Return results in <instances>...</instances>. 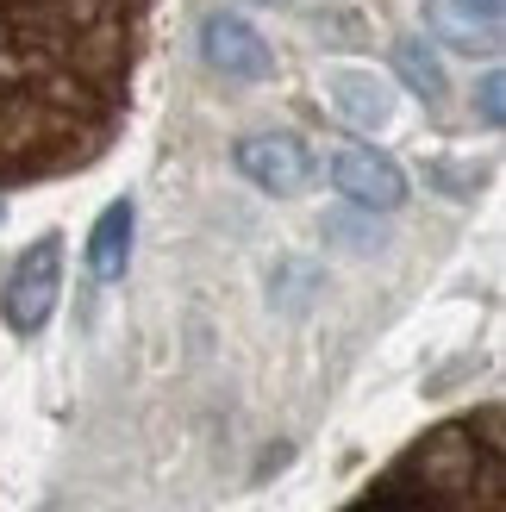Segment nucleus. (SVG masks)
Wrapping results in <instances>:
<instances>
[{
	"label": "nucleus",
	"mask_w": 506,
	"mask_h": 512,
	"mask_svg": "<svg viewBox=\"0 0 506 512\" xmlns=\"http://www.w3.org/2000/svg\"><path fill=\"white\" fill-rule=\"evenodd\" d=\"M57 294H63V238L44 232L13 263L7 294H0V313H7V325L19 331V338H32V331H44V319L57 313Z\"/></svg>",
	"instance_id": "obj_3"
},
{
	"label": "nucleus",
	"mask_w": 506,
	"mask_h": 512,
	"mask_svg": "<svg viewBox=\"0 0 506 512\" xmlns=\"http://www.w3.org/2000/svg\"><path fill=\"white\" fill-rule=\"evenodd\" d=\"M475 100H482V125H488V132H500V119H506V75L488 69V75H482V94H475Z\"/></svg>",
	"instance_id": "obj_12"
},
{
	"label": "nucleus",
	"mask_w": 506,
	"mask_h": 512,
	"mask_svg": "<svg viewBox=\"0 0 506 512\" xmlns=\"http://www.w3.org/2000/svg\"><path fill=\"white\" fill-rule=\"evenodd\" d=\"M132 225H138L132 200H113V207L100 213L94 238H88V269H94V281H119L125 275V263H132Z\"/></svg>",
	"instance_id": "obj_9"
},
{
	"label": "nucleus",
	"mask_w": 506,
	"mask_h": 512,
	"mask_svg": "<svg viewBox=\"0 0 506 512\" xmlns=\"http://www.w3.org/2000/svg\"><path fill=\"white\" fill-rule=\"evenodd\" d=\"M344 512H500V413L438 425Z\"/></svg>",
	"instance_id": "obj_2"
},
{
	"label": "nucleus",
	"mask_w": 506,
	"mask_h": 512,
	"mask_svg": "<svg viewBox=\"0 0 506 512\" xmlns=\"http://www.w3.org/2000/svg\"><path fill=\"white\" fill-rule=\"evenodd\" d=\"M257 7H282V0H257Z\"/></svg>",
	"instance_id": "obj_15"
},
{
	"label": "nucleus",
	"mask_w": 506,
	"mask_h": 512,
	"mask_svg": "<svg viewBox=\"0 0 506 512\" xmlns=\"http://www.w3.org/2000/svg\"><path fill=\"white\" fill-rule=\"evenodd\" d=\"M144 0H0V132L7 169L94 157L113 132Z\"/></svg>",
	"instance_id": "obj_1"
},
{
	"label": "nucleus",
	"mask_w": 506,
	"mask_h": 512,
	"mask_svg": "<svg viewBox=\"0 0 506 512\" xmlns=\"http://www.w3.org/2000/svg\"><path fill=\"white\" fill-rule=\"evenodd\" d=\"M400 75L413 82V94L444 100V63H438V50L425 44V38H407V44H400Z\"/></svg>",
	"instance_id": "obj_10"
},
{
	"label": "nucleus",
	"mask_w": 506,
	"mask_h": 512,
	"mask_svg": "<svg viewBox=\"0 0 506 512\" xmlns=\"http://www.w3.org/2000/svg\"><path fill=\"white\" fill-rule=\"evenodd\" d=\"M332 188L369 213H394L407 200V169L382 157L375 144H344V150H332Z\"/></svg>",
	"instance_id": "obj_4"
},
{
	"label": "nucleus",
	"mask_w": 506,
	"mask_h": 512,
	"mask_svg": "<svg viewBox=\"0 0 506 512\" xmlns=\"http://www.w3.org/2000/svg\"><path fill=\"white\" fill-rule=\"evenodd\" d=\"M200 50H207V63L219 75H238V82H263V75L275 69L269 44L257 38V25H244L238 13H213L207 25H200Z\"/></svg>",
	"instance_id": "obj_7"
},
{
	"label": "nucleus",
	"mask_w": 506,
	"mask_h": 512,
	"mask_svg": "<svg viewBox=\"0 0 506 512\" xmlns=\"http://www.w3.org/2000/svg\"><path fill=\"white\" fill-rule=\"evenodd\" d=\"M325 232H332V238H350V244H357V250H369V244H375V232H369L363 219H350V213H338V219H325Z\"/></svg>",
	"instance_id": "obj_13"
},
{
	"label": "nucleus",
	"mask_w": 506,
	"mask_h": 512,
	"mask_svg": "<svg viewBox=\"0 0 506 512\" xmlns=\"http://www.w3.org/2000/svg\"><path fill=\"white\" fill-rule=\"evenodd\" d=\"M238 175H250L263 194H300L307 188V144L288 138V132H257V138H244L238 144Z\"/></svg>",
	"instance_id": "obj_6"
},
{
	"label": "nucleus",
	"mask_w": 506,
	"mask_h": 512,
	"mask_svg": "<svg viewBox=\"0 0 506 512\" xmlns=\"http://www.w3.org/2000/svg\"><path fill=\"white\" fill-rule=\"evenodd\" d=\"M313 281H319V275H313V263H282V281H275L269 294L282 300L288 313H300V306H307V294H313Z\"/></svg>",
	"instance_id": "obj_11"
},
{
	"label": "nucleus",
	"mask_w": 506,
	"mask_h": 512,
	"mask_svg": "<svg viewBox=\"0 0 506 512\" xmlns=\"http://www.w3.org/2000/svg\"><path fill=\"white\" fill-rule=\"evenodd\" d=\"M482 7H488V13H500V0H482Z\"/></svg>",
	"instance_id": "obj_14"
},
{
	"label": "nucleus",
	"mask_w": 506,
	"mask_h": 512,
	"mask_svg": "<svg viewBox=\"0 0 506 512\" xmlns=\"http://www.w3.org/2000/svg\"><path fill=\"white\" fill-rule=\"evenodd\" d=\"M432 32L457 50H500V13H488L482 0H432Z\"/></svg>",
	"instance_id": "obj_8"
},
{
	"label": "nucleus",
	"mask_w": 506,
	"mask_h": 512,
	"mask_svg": "<svg viewBox=\"0 0 506 512\" xmlns=\"http://www.w3.org/2000/svg\"><path fill=\"white\" fill-rule=\"evenodd\" d=\"M319 88H325V107L344 125H357V132H382L394 119V88H388V75H375V69H357V63L325 69Z\"/></svg>",
	"instance_id": "obj_5"
}]
</instances>
